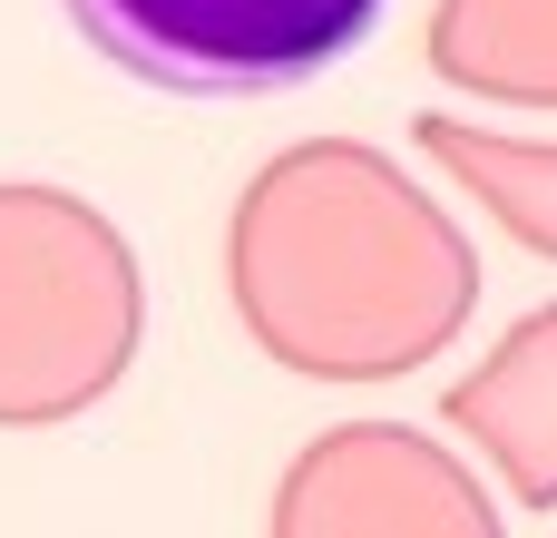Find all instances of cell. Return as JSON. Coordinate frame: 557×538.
Instances as JSON below:
<instances>
[{
    "instance_id": "6da1fadb",
    "label": "cell",
    "mask_w": 557,
    "mask_h": 538,
    "mask_svg": "<svg viewBox=\"0 0 557 538\" xmlns=\"http://www.w3.org/2000/svg\"><path fill=\"white\" fill-rule=\"evenodd\" d=\"M59 20L157 98H284L343 69L392 0H59Z\"/></svg>"
}]
</instances>
